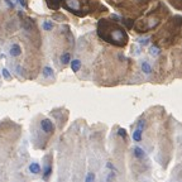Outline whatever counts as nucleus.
Here are the masks:
<instances>
[{
  "label": "nucleus",
  "instance_id": "6e6552de",
  "mask_svg": "<svg viewBox=\"0 0 182 182\" xmlns=\"http://www.w3.org/2000/svg\"><path fill=\"white\" fill-rule=\"evenodd\" d=\"M42 75H43L44 78H54V72H53L52 67H49V66L43 67V70H42Z\"/></svg>",
  "mask_w": 182,
  "mask_h": 182
},
{
  "label": "nucleus",
  "instance_id": "9d476101",
  "mask_svg": "<svg viewBox=\"0 0 182 182\" xmlns=\"http://www.w3.org/2000/svg\"><path fill=\"white\" fill-rule=\"evenodd\" d=\"M59 61H61V63H62V65L71 63V54H70V52H63L62 54H61V57H59Z\"/></svg>",
  "mask_w": 182,
  "mask_h": 182
},
{
  "label": "nucleus",
  "instance_id": "f257e3e1",
  "mask_svg": "<svg viewBox=\"0 0 182 182\" xmlns=\"http://www.w3.org/2000/svg\"><path fill=\"white\" fill-rule=\"evenodd\" d=\"M128 41V36L121 28H115L114 30H111L110 33V38L108 39V42H111L114 44H119V46H123Z\"/></svg>",
  "mask_w": 182,
  "mask_h": 182
},
{
  "label": "nucleus",
  "instance_id": "6ab92c4d",
  "mask_svg": "<svg viewBox=\"0 0 182 182\" xmlns=\"http://www.w3.org/2000/svg\"><path fill=\"white\" fill-rule=\"evenodd\" d=\"M118 135H120L121 138H125V137H127V133H125V130H124L123 128H120V129L118 130Z\"/></svg>",
  "mask_w": 182,
  "mask_h": 182
},
{
  "label": "nucleus",
  "instance_id": "4468645a",
  "mask_svg": "<svg viewBox=\"0 0 182 182\" xmlns=\"http://www.w3.org/2000/svg\"><path fill=\"white\" fill-rule=\"evenodd\" d=\"M42 28L44 29V30H47V32H49V30H52L53 29V23H52V20H44L43 23H42Z\"/></svg>",
  "mask_w": 182,
  "mask_h": 182
},
{
  "label": "nucleus",
  "instance_id": "aec40b11",
  "mask_svg": "<svg viewBox=\"0 0 182 182\" xmlns=\"http://www.w3.org/2000/svg\"><path fill=\"white\" fill-rule=\"evenodd\" d=\"M19 4H20L23 8H25V0H19Z\"/></svg>",
  "mask_w": 182,
  "mask_h": 182
},
{
  "label": "nucleus",
  "instance_id": "0eeeda50",
  "mask_svg": "<svg viewBox=\"0 0 182 182\" xmlns=\"http://www.w3.org/2000/svg\"><path fill=\"white\" fill-rule=\"evenodd\" d=\"M28 171L30 172V173H33V174H38V173H41V166H39V163H37V162H32L29 166H28Z\"/></svg>",
  "mask_w": 182,
  "mask_h": 182
},
{
  "label": "nucleus",
  "instance_id": "423d86ee",
  "mask_svg": "<svg viewBox=\"0 0 182 182\" xmlns=\"http://www.w3.org/2000/svg\"><path fill=\"white\" fill-rule=\"evenodd\" d=\"M66 7L72 12L80 9V2L78 0H66Z\"/></svg>",
  "mask_w": 182,
  "mask_h": 182
},
{
  "label": "nucleus",
  "instance_id": "a211bd4d",
  "mask_svg": "<svg viewBox=\"0 0 182 182\" xmlns=\"http://www.w3.org/2000/svg\"><path fill=\"white\" fill-rule=\"evenodd\" d=\"M95 179V174L93 173V172H90V173H87V176H86V178H85V181L86 182H90V181H94Z\"/></svg>",
  "mask_w": 182,
  "mask_h": 182
},
{
  "label": "nucleus",
  "instance_id": "2eb2a0df",
  "mask_svg": "<svg viewBox=\"0 0 182 182\" xmlns=\"http://www.w3.org/2000/svg\"><path fill=\"white\" fill-rule=\"evenodd\" d=\"M159 23V20L157 19V18H153V19H149V22H148V28L149 29H152V28H154V27H157V24Z\"/></svg>",
  "mask_w": 182,
  "mask_h": 182
},
{
  "label": "nucleus",
  "instance_id": "1a4fd4ad",
  "mask_svg": "<svg viewBox=\"0 0 182 182\" xmlns=\"http://www.w3.org/2000/svg\"><path fill=\"white\" fill-rule=\"evenodd\" d=\"M51 173H52V164H51V162H46V164L43 167V179H48Z\"/></svg>",
  "mask_w": 182,
  "mask_h": 182
},
{
  "label": "nucleus",
  "instance_id": "20e7f679",
  "mask_svg": "<svg viewBox=\"0 0 182 182\" xmlns=\"http://www.w3.org/2000/svg\"><path fill=\"white\" fill-rule=\"evenodd\" d=\"M9 54L12 57H19L22 54V47L18 43H13L9 48Z\"/></svg>",
  "mask_w": 182,
  "mask_h": 182
},
{
  "label": "nucleus",
  "instance_id": "39448f33",
  "mask_svg": "<svg viewBox=\"0 0 182 182\" xmlns=\"http://www.w3.org/2000/svg\"><path fill=\"white\" fill-rule=\"evenodd\" d=\"M133 156L137 158V159H143V158H145V152H144V149L143 148H140L139 145H135L134 148H133Z\"/></svg>",
  "mask_w": 182,
  "mask_h": 182
},
{
  "label": "nucleus",
  "instance_id": "f8f14e48",
  "mask_svg": "<svg viewBox=\"0 0 182 182\" xmlns=\"http://www.w3.org/2000/svg\"><path fill=\"white\" fill-rule=\"evenodd\" d=\"M71 68H72V71L73 72H78L80 71V68H81V61L80 59H72L71 61Z\"/></svg>",
  "mask_w": 182,
  "mask_h": 182
},
{
  "label": "nucleus",
  "instance_id": "7ed1b4c3",
  "mask_svg": "<svg viewBox=\"0 0 182 182\" xmlns=\"http://www.w3.org/2000/svg\"><path fill=\"white\" fill-rule=\"evenodd\" d=\"M140 70H142L143 73L147 75V76H149V75L152 73V71H153V68H152V65L148 62L147 59H142V61H140Z\"/></svg>",
  "mask_w": 182,
  "mask_h": 182
},
{
  "label": "nucleus",
  "instance_id": "ddd939ff",
  "mask_svg": "<svg viewBox=\"0 0 182 182\" xmlns=\"http://www.w3.org/2000/svg\"><path fill=\"white\" fill-rule=\"evenodd\" d=\"M159 53H161V49H159V47L158 46H150L149 47V54L150 56H153V57H157V56H159Z\"/></svg>",
  "mask_w": 182,
  "mask_h": 182
},
{
  "label": "nucleus",
  "instance_id": "9b49d317",
  "mask_svg": "<svg viewBox=\"0 0 182 182\" xmlns=\"http://www.w3.org/2000/svg\"><path fill=\"white\" fill-rule=\"evenodd\" d=\"M142 135H143V129H140V128H135V130L133 132V135H132V138H133V140L134 142H140L142 140Z\"/></svg>",
  "mask_w": 182,
  "mask_h": 182
},
{
  "label": "nucleus",
  "instance_id": "f3484780",
  "mask_svg": "<svg viewBox=\"0 0 182 182\" xmlns=\"http://www.w3.org/2000/svg\"><path fill=\"white\" fill-rule=\"evenodd\" d=\"M2 73H3V76H4V78H5V80H10V78H12L10 72H9L7 68H3V70H2Z\"/></svg>",
  "mask_w": 182,
  "mask_h": 182
},
{
  "label": "nucleus",
  "instance_id": "dca6fc26",
  "mask_svg": "<svg viewBox=\"0 0 182 182\" xmlns=\"http://www.w3.org/2000/svg\"><path fill=\"white\" fill-rule=\"evenodd\" d=\"M138 44H140V46H148L149 44V38L148 37H140V38H138Z\"/></svg>",
  "mask_w": 182,
  "mask_h": 182
},
{
  "label": "nucleus",
  "instance_id": "f03ea898",
  "mask_svg": "<svg viewBox=\"0 0 182 182\" xmlns=\"http://www.w3.org/2000/svg\"><path fill=\"white\" fill-rule=\"evenodd\" d=\"M39 127H41L42 132L46 133V134H51V133L54 132V124L49 119H42L41 123H39Z\"/></svg>",
  "mask_w": 182,
  "mask_h": 182
}]
</instances>
